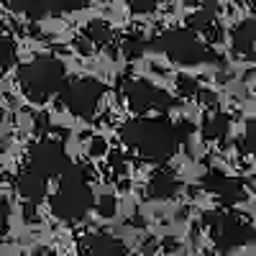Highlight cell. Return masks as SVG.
Segmentation results:
<instances>
[{"instance_id": "21", "label": "cell", "mask_w": 256, "mask_h": 256, "mask_svg": "<svg viewBox=\"0 0 256 256\" xmlns=\"http://www.w3.org/2000/svg\"><path fill=\"white\" fill-rule=\"evenodd\" d=\"M49 3L56 8V10H64V13H74V10H82L88 8L92 0H49Z\"/></svg>"}, {"instance_id": "31", "label": "cell", "mask_w": 256, "mask_h": 256, "mask_svg": "<svg viewBox=\"0 0 256 256\" xmlns=\"http://www.w3.org/2000/svg\"><path fill=\"white\" fill-rule=\"evenodd\" d=\"M110 166L116 172H123V156L120 154H110Z\"/></svg>"}, {"instance_id": "2", "label": "cell", "mask_w": 256, "mask_h": 256, "mask_svg": "<svg viewBox=\"0 0 256 256\" xmlns=\"http://www.w3.org/2000/svg\"><path fill=\"white\" fill-rule=\"evenodd\" d=\"M67 80L64 62L52 54H38L18 67V84L31 102H46Z\"/></svg>"}, {"instance_id": "35", "label": "cell", "mask_w": 256, "mask_h": 256, "mask_svg": "<svg viewBox=\"0 0 256 256\" xmlns=\"http://www.w3.org/2000/svg\"><path fill=\"white\" fill-rule=\"evenodd\" d=\"M0 34H3V20H0Z\"/></svg>"}, {"instance_id": "19", "label": "cell", "mask_w": 256, "mask_h": 256, "mask_svg": "<svg viewBox=\"0 0 256 256\" xmlns=\"http://www.w3.org/2000/svg\"><path fill=\"white\" fill-rule=\"evenodd\" d=\"M146 54V38L141 34H128L123 38V56L126 59H141Z\"/></svg>"}, {"instance_id": "3", "label": "cell", "mask_w": 256, "mask_h": 256, "mask_svg": "<svg viewBox=\"0 0 256 256\" xmlns=\"http://www.w3.org/2000/svg\"><path fill=\"white\" fill-rule=\"evenodd\" d=\"M146 52L164 54L166 59L182 64V67H195V64H205V62H220V56L212 54L200 41L198 31H192V28H172L156 38H148Z\"/></svg>"}, {"instance_id": "28", "label": "cell", "mask_w": 256, "mask_h": 256, "mask_svg": "<svg viewBox=\"0 0 256 256\" xmlns=\"http://www.w3.org/2000/svg\"><path fill=\"white\" fill-rule=\"evenodd\" d=\"M162 244H164V251H166V254H177V251H180V241H177V238H164Z\"/></svg>"}, {"instance_id": "17", "label": "cell", "mask_w": 256, "mask_h": 256, "mask_svg": "<svg viewBox=\"0 0 256 256\" xmlns=\"http://www.w3.org/2000/svg\"><path fill=\"white\" fill-rule=\"evenodd\" d=\"M82 36L88 38L92 46H108L110 38H113V31L105 20H90V24L82 28Z\"/></svg>"}, {"instance_id": "30", "label": "cell", "mask_w": 256, "mask_h": 256, "mask_svg": "<svg viewBox=\"0 0 256 256\" xmlns=\"http://www.w3.org/2000/svg\"><path fill=\"white\" fill-rule=\"evenodd\" d=\"M24 218H26V220H36V202H26Z\"/></svg>"}, {"instance_id": "26", "label": "cell", "mask_w": 256, "mask_h": 256, "mask_svg": "<svg viewBox=\"0 0 256 256\" xmlns=\"http://www.w3.org/2000/svg\"><path fill=\"white\" fill-rule=\"evenodd\" d=\"M88 152H90V156H102L105 152H108V146H105V141H102L100 136H95V138L90 141V146H88Z\"/></svg>"}, {"instance_id": "15", "label": "cell", "mask_w": 256, "mask_h": 256, "mask_svg": "<svg viewBox=\"0 0 256 256\" xmlns=\"http://www.w3.org/2000/svg\"><path fill=\"white\" fill-rule=\"evenodd\" d=\"M228 131H230V118H228L226 113H220V110L210 113V116L205 118V123H202V138H205V141L220 144V141H226Z\"/></svg>"}, {"instance_id": "33", "label": "cell", "mask_w": 256, "mask_h": 256, "mask_svg": "<svg viewBox=\"0 0 256 256\" xmlns=\"http://www.w3.org/2000/svg\"><path fill=\"white\" fill-rule=\"evenodd\" d=\"M3 118H6V113H3V108H0V128H3Z\"/></svg>"}, {"instance_id": "27", "label": "cell", "mask_w": 256, "mask_h": 256, "mask_svg": "<svg viewBox=\"0 0 256 256\" xmlns=\"http://www.w3.org/2000/svg\"><path fill=\"white\" fill-rule=\"evenodd\" d=\"M6 230H8V202L0 198V238L6 236Z\"/></svg>"}, {"instance_id": "13", "label": "cell", "mask_w": 256, "mask_h": 256, "mask_svg": "<svg viewBox=\"0 0 256 256\" xmlns=\"http://www.w3.org/2000/svg\"><path fill=\"white\" fill-rule=\"evenodd\" d=\"M16 190H18V195L24 198L26 202H41L46 198V177L34 172V169H26V172L18 177Z\"/></svg>"}, {"instance_id": "20", "label": "cell", "mask_w": 256, "mask_h": 256, "mask_svg": "<svg viewBox=\"0 0 256 256\" xmlns=\"http://www.w3.org/2000/svg\"><path fill=\"white\" fill-rule=\"evenodd\" d=\"M95 202H98V205H95V210L100 212L102 218H113V216H116V210H118V200H116L113 195H100Z\"/></svg>"}, {"instance_id": "10", "label": "cell", "mask_w": 256, "mask_h": 256, "mask_svg": "<svg viewBox=\"0 0 256 256\" xmlns=\"http://www.w3.org/2000/svg\"><path fill=\"white\" fill-rule=\"evenodd\" d=\"M80 254L82 256H128V248L120 238L110 233H88L80 241Z\"/></svg>"}, {"instance_id": "8", "label": "cell", "mask_w": 256, "mask_h": 256, "mask_svg": "<svg viewBox=\"0 0 256 256\" xmlns=\"http://www.w3.org/2000/svg\"><path fill=\"white\" fill-rule=\"evenodd\" d=\"M67 162H70V156H67V152H64L62 141H56V138H38L36 144H31L28 154H26L28 169L44 174L46 180L59 177Z\"/></svg>"}, {"instance_id": "12", "label": "cell", "mask_w": 256, "mask_h": 256, "mask_svg": "<svg viewBox=\"0 0 256 256\" xmlns=\"http://www.w3.org/2000/svg\"><path fill=\"white\" fill-rule=\"evenodd\" d=\"M182 190V182L169 172H154L146 182V195L152 200H172Z\"/></svg>"}, {"instance_id": "6", "label": "cell", "mask_w": 256, "mask_h": 256, "mask_svg": "<svg viewBox=\"0 0 256 256\" xmlns=\"http://www.w3.org/2000/svg\"><path fill=\"white\" fill-rule=\"evenodd\" d=\"M102 95H105V84L98 77H88V74L64 80V84L59 88L64 110H70L77 118H92Z\"/></svg>"}, {"instance_id": "29", "label": "cell", "mask_w": 256, "mask_h": 256, "mask_svg": "<svg viewBox=\"0 0 256 256\" xmlns=\"http://www.w3.org/2000/svg\"><path fill=\"white\" fill-rule=\"evenodd\" d=\"M77 49H80L82 54H90V52H92V44H90V41L82 36V38H77Z\"/></svg>"}, {"instance_id": "32", "label": "cell", "mask_w": 256, "mask_h": 256, "mask_svg": "<svg viewBox=\"0 0 256 256\" xmlns=\"http://www.w3.org/2000/svg\"><path fill=\"white\" fill-rule=\"evenodd\" d=\"M36 126L41 128V131L46 128V116H44V113H41V116H36Z\"/></svg>"}, {"instance_id": "14", "label": "cell", "mask_w": 256, "mask_h": 256, "mask_svg": "<svg viewBox=\"0 0 256 256\" xmlns=\"http://www.w3.org/2000/svg\"><path fill=\"white\" fill-rule=\"evenodd\" d=\"M8 10H13V13H24V16H28L31 20H41L44 16H49V10H52V3L49 0H0Z\"/></svg>"}, {"instance_id": "24", "label": "cell", "mask_w": 256, "mask_h": 256, "mask_svg": "<svg viewBox=\"0 0 256 256\" xmlns=\"http://www.w3.org/2000/svg\"><path fill=\"white\" fill-rule=\"evenodd\" d=\"M172 126H174L177 141H180V144H187L190 136H192V123H190V120H177V123H172Z\"/></svg>"}, {"instance_id": "11", "label": "cell", "mask_w": 256, "mask_h": 256, "mask_svg": "<svg viewBox=\"0 0 256 256\" xmlns=\"http://www.w3.org/2000/svg\"><path fill=\"white\" fill-rule=\"evenodd\" d=\"M230 46L238 56L254 59V52H256V20L254 18L241 20V24L230 31Z\"/></svg>"}, {"instance_id": "22", "label": "cell", "mask_w": 256, "mask_h": 256, "mask_svg": "<svg viewBox=\"0 0 256 256\" xmlns=\"http://www.w3.org/2000/svg\"><path fill=\"white\" fill-rule=\"evenodd\" d=\"M123 3H126L128 10H134V13L144 16V13H152V10L159 6V0H123Z\"/></svg>"}, {"instance_id": "25", "label": "cell", "mask_w": 256, "mask_h": 256, "mask_svg": "<svg viewBox=\"0 0 256 256\" xmlns=\"http://www.w3.org/2000/svg\"><path fill=\"white\" fill-rule=\"evenodd\" d=\"M241 144H244V152L246 154H254V120L246 123V134H244Z\"/></svg>"}, {"instance_id": "4", "label": "cell", "mask_w": 256, "mask_h": 256, "mask_svg": "<svg viewBox=\"0 0 256 256\" xmlns=\"http://www.w3.org/2000/svg\"><path fill=\"white\" fill-rule=\"evenodd\" d=\"M202 226L210 230V238L216 244L218 254H230L248 241H254V226L248 218L236 216V212H220L208 210L202 216Z\"/></svg>"}, {"instance_id": "5", "label": "cell", "mask_w": 256, "mask_h": 256, "mask_svg": "<svg viewBox=\"0 0 256 256\" xmlns=\"http://www.w3.org/2000/svg\"><path fill=\"white\" fill-rule=\"evenodd\" d=\"M92 205L95 198H92V190L88 187V180H62L59 190L49 200L52 212L59 220H67V223L82 220L92 210Z\"/></svg>"}, {"instance_id": "7", "label": "cell", "mask_w": 256, "mask_h": 256, "mask_svg": "<svg viewBox=\"0 0 256 256\" xmlns=\"http://www.w3.org/2000/svg\"><path fill=\"white\" fill-rule=\"evenodd\" d=\"M123 100L128 102V108L134 113H146V110H159V113H169L172 108H177V98L172 92H166L162 88H154L141 77H131L123 82Z\"/></svg>"}, {"instance_id": "9", "label": "cell", "mask_w": 256, "mask_h": 256, "mask_svg": "<svg viewBox=\"0 0 256 256\" xmlns=\"http://www.w3.org/2000/svg\"><path fill=\"white\" fill-rule=\"evenodd\" d=\"M210 195H216L220 200V205L230 208V205H238L248 198L246 192V182L244 180H236V177H228L223 172H216V169H210V172L202 177L200 182Z\"/></svg>"}, {"instance_id": "23", "label": "cell", "mask_w": 256, "mask_h": 256, "mask_svg": "<svg viewBox=\"0 0 256 256\" xmlns=\"http://www.w3.org/2000/svg\"><path fill=\"white\" fill-rule=\"evenodd\" d=\"M177 90L182 95H195L198 92V82L192 77H187V74H177Z\"/></svg>"}, {"instance_id": "34", "label": "cell", "mask_w": 256, "mask_h": 256, "mask_svg": "<svg viewBox=\"0 0 256 256\" xmlns=\"http://www.w3.org/2000/svg\"><path fill=\"white\" fill-rule=\"evenodd\" d=\"M202 256H216V251H205Z\"/></svg>"}, {"instance_id": "16", "label": "cell", "mask_w": 256, "mask_h": 256, "mask_svg": "<svg viewBox=\"0 0 256 256\" xmlns=\"http://www.w3.org/2000/svg\"><path fill=\"white\" fill-rule=\"evenodd\" d=\"M202 3H205L202 8L187 16V28L192 31H208L218 20V3H212V0H202Z\"/></svg>"}, {"instance_id": "18", "label": "cell", "mask_w": 256, "mask_h": 256, "mask_svg": "<svg viewBox=\"0 0 256 256\" xmlns=\"http://www.w3.org/2000/svg\"><path fill=\"white\" fill-rule=\"evenodd\" d=\"M18 62V49H16V41L10 36L0 34V72H8L10 67H16Z\"/></svg>"}, {"instance_id": "1", "label": "cell", "mask_w": 256, "mask_h": 256, "mask_svg": "<svg viewBox=\"0 0 256 256\" xmlns=\"http://www.w3.org/2000/svg\"><path fill=\"white\" fill-rule=\"evenodd\" d=\"M120 141L128 148H136L141 159L154 162V164L169 162L180 148L174 126L166 118V113H159L156 118H138V120L123 123Z\"/></svg>"}]
</instances>
